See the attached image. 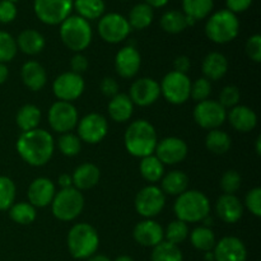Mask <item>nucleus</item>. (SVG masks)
I'll list each match as a JSON object with an SVG mask.
<instances>
[{"mask_svg":"<svg viewBox=\"0 0 261 261\" xmlns=\"http://www.w3.org/2000/svg\"><path fill=\"white\" fill-rule=\"evenodd\" d=\"M17 152L24 162L33 167L45 166L55 150L53 135L43 129H35L20 134L17 140Z\"/></svg>","mask_w":261,"mask_h":261,"instance_id":"1","label":"nucleus"},{"mask_svg":"<svg viewBox=\"0 0 261 261\" xmlns=\"http://www.w3.org/2000/svg\"><path fill=\"white\" fill-rule=\"evenodd\" d=\"M158 137L154 126L147 120H135L127 126L124 144L129 154L138 158L152 155L157 147Z\"/></svg>","mask_w":261,"mask_h":261,"instance_id":"2","label":"nucleus"},{"mask_svg":"<svg viewBox=\"0 0 261 261\" xmlns=\"http://www.w3.org/2000/svg\"><path fill=\"white\" fill-rule=\"evenodd\" d=\"M178 221L185 223L201 222L211 213V201L205 194L198 190H186L177 196L173 205Z\"/></svg>","mask_w":261,"mask_h":261,"instance_id":"3","label":"nucleus"},{"mask_svg":"<svg viewBox=\"0 0 261 261\" xmlns=\"http://www.w3.org/2000/svg\"><path fill=\"white\" fill-rule=\"evenodd\" d=\"M68 250L74 259H89L99 246V237L96 228L88 223H76L68 233Z\"/></svg>","mask_w":261,"mask_h":261,"instance_id":"4","label":"nucleus"},{"mask_svg":"<svg viewBox=\"0 0 261 261\" xmlns=\"http://www.w3.org/2000/svg\"><path fill=\"white\" fill-rule=\"evenodd\" d=\"M60 37L69 50L79 54L91 45L93 32L88 20L79 15H69L60 24Z\"/></svg>","mask_w":261,"mask_h":261,"instance_id":"5","label":"nucleus"},{"mask_svg":"<svg viewBox=\"0 0 261 261\" xmlns=\"http://www.w3.org/2000/svg\"><path fill=\"white\" fill-rule=\"evenodd\" d=\"M240 20L236 14L227 9L218 10L209 17L205 24L206 37L214 43H227L239 36Z\"/></svg>","mask_w":261,"mask_h":261,"instance_id":"6","label":"nucleus"},{"mask_svg":"<svg viewBox=\"0 0 261 261\" xmlns=\"http://www.w3.org/2000/svg\"><path fill=\"white\" fill-rule=\"evenodd\" d=\"M83 208L84 196L75 188L61 189L55 194L51 203L54 217L61 222H70L78 218L83 212Z\"/></svg>","mask_w":261,"mask_h":261,"instance_id":"7","label":"nucleus"},{"mask_svg":"<svg viewBox=\"0 0 261 261\" xmlns=\"http://www.w3.org/2000/svg\"><path fill=\"white\" fill-rule=\"evenodd\" d=\"M160 88L166 101L172 105H182L190 98L191 82L188 74L173 70L163 76Z\"/></svg>","mask_w":261,"mask_h":261,"instance_id":"8","label":"nucleus"},{"mask_svg":"<svg viewBox=\"0 0 261 261\" xmlns=\"http://www.w3.org/2000/svg\"><path fill=\"white\" fill-rule=\"evenodd\" d=\"M33 10L38 19L48 25L61 24L73 10V0H35Z\"/></svg>","mask_w":261,"mask_h":261,"instance_id":"9","label":"nucleus"},{"mask_svg":"<svg viewBox=\"0 0 261 261\" xmlns=\"http://www.w3.org/2000/svg\"><path fill=\"white\" fill-rule=\"evenodd\" d=\"M79 115L71 102L58 101L48 110V124L59 134L70 133L78 125Z\"/></svg>","mask_w":261,"mask_h":261,"instance_id":"10","label":"nucleus"},{"mask_svg":"<svg viewBox=\"0 0 261 261\" xmlns=\"http://www.w3.org/2000/svg\"><path fill=\"white\" fill-rule=\"evenodd\" d=\"M132 32L127 18L119 13H109L99 18L98 33L103 41L109 43H119L126 40Z\"/></svg>","mask_w":261,"mask_h":261,"instance_id":"11","label":"nucleus"},{"mask_svg":"<svg viewBox=\"0 0 261 261\" xmlns=\"http://www.w3.org/2000/svg\"><path fill=\"white\" fill-rule=\"evenodd\" d=\"M166 195L158 186L149 185L143 188L135 196V211L144 218L150 219L163 211Z\"/></svg>","mask_w":261,"mask_h":261,"instance_id":"12","label":"nucleus"},{"mask_svg":"<svg viewBox=\"0 0 261 261\" xmlns=\"http://www.w3.org/2000/svg\"><path fill=\"white\" fill-rule=\"evenodd\" d=\"M227 119V110L213 99L198 102L194 109V120L203 129H218Z\"/></svg>","mask_w":261,"mask_h":261,"instance_id":"13","label":"nucleus"},{"mask_svg":"<svg viewBox=\"0 0 261 261\" xmlns=\"http://www.w3.org/2000/svg\"><path fill=\"white\" fill-rule=\"evenodd\" d=\"M86 83L83 76L73 71L60 74L53 83V92L59 101L71 102L83 94Z\"/></svg>","mask_w":261,"mask_h":261,"instance_id":"14","label":"nucleus"},{"mask_svg":"<svg viewBox=\"0 0 261 261\" xmlns=\"http://www.w3.org/2000/svg\"><path fill=\"white\" fill-rule=\"evenodd\" d=\"M76 126H78V138L81 142H86L88 144H97L102 142L109 133L106 117L96 112L86 115Z\"/></svg>","mask_w":261,"mask_h":261,"instance_id":"15","label":"nucleus"},{"mask_svg":"<svg viewBox=\"0 0 261 261\" xmlns=\"http://www.w3.org/2000/svg\"><path fill=\"white\" fill-rule=\"evenodd\" d=\"M154 153L163 165H177L188 155V144L180 138L168 137L157 143Z\"/></svg>","mask_w":261,"mask_h":261,"instance_id":"16","label":"nucleus"},{"mask_svg":"<svg viewBox=\"0 0 261 261\" xmlns=\"http://www.w3.org/2000/svg\"><path fill=\"white\" fill-rule=\"evenodd\" d=\"M161 96L160 83L152 78H140L130 87L129 97L137 106L147 107L154 103Z\"/></svg>","mask_w":261,"mask_h":261,"instance_id":"17","label":"nucleus"},{"mask_svg":"<svg viewBox=\"0 0 261 261\" xmlns=\"http://www.w3.org/2000/svg\"><path fill=\"white\" fill-rule=\"evenodd\" d=\"M214 261H246L247 250L244 242L233 236H227L216 242Z\"/></svg>","mask_w":261,"mask_h":261,"instance_id":"18","label":"nucleus"},{"mask_svg":"<svg viewBox=\"0 0 261 261\" xmlns=\"http://www.w3.org/2000/svg\"><path fill=\"white\" fill-rule=\"evenodd\" d=\"M142 65V56L134 46H125L115 56V69L121 78L135 76Z\"/></svg>","mask_w":261,"mask_h":261,"instance_id":"19","label":"nucleus"},{"mask_svg":"<svg viewBox=\"0 0 261 261\" xmlns=\"http://www.w3.org/2000/svg\"><path fill=\"white\" fill-rule=\"evenodd\" d=\"M55 194V185L50 178L37 177L31 182L28 188V203L32 204L35 208H45L53 203Z\"/></svg>","mask_w":261,"mask_h":261,"instance_id":"20","label":"nucleus"},{"mask_svg":"<svg viewBox=\"0 0 261 261\" xmlns=\"http://www.w3.org/2000/svg\"><path fill=\"white\" fill-rule=\"evenodd\" d=\"M133 237L142 246L154 247L163 241L165 231L158 222L153 219H145L134 227Z\"/></svg>","mask_w":261,"mask_h":261,"instance_id":"21","label":"nucleus"},{"mask_svg":"<svg viewBox=\"0 0 261 261\" xmlns=\"http://www.w3.org/2000/svg\"><path fill=\"white\" fill-rule=\"evenodd\" d=\"M216 211L219 218L226 223H236L244 214V205L236 195L223 194L216 204Z\"/></svg>","mask_w":261,"mask_h":261,"instance_id":"22","label":"nucleus"},{"mask_svg":"<svg viewBox=\"0 0 261 261\" xmlns=\"http://www.w3.org/2000/svg\"><path fill=\"white\" fill-rule=\"evenodd\" d=\"M227 119L233 129L241 133H249L257 125V115L254 110L244 105H237L227 112Z\"/></svg>","mask_w":261,"mask_h":261,"instance_id":"23","label":"nucleus"},{"mask_svg":"<svg viewBox=\"0 0 261 261\" xmlns=\"http://www.w3.org/2000/svg\"><path fill=\"white\" fill-rule=\"evenodd\" d=\"M20 76H22L23 84L31 91H41L45 87L47 81V74L45 68L37 61H27L23 64L20 69Z\"/></svg>","mask_w":261,"mask_h":261,"instance_id":"24","label":"nucleus"},{"mask_svg":"<svg viewBox=\"0 0 261 261\" xmlns=\"http://www.w3.org/2000/svg\"><path fill=\"white\" fill-rule=\"evenodd\" d=\"M101 172L99 168L93 163H83L74 170L71 175L73 178V188L76 190H89L98 184Z\"/></svg>","mask_w":261,"mask_h":261,"instance_id":"25","label":"nucleus"},{"mask_svg":"<svg viewBox=\"0 0 261 261\" xmlns=\"http://www.w3.org/2000/svg\"><path fill=\"white\" fill-rule=\"evenodd\" d=\"M201 70L208 81H219L228 70V60L223 54L211 53L204 58Z\"/></svg>","mask_w":261,"mask_h":261,"instance_id":"26","label":"nucleus"},{"mask_svg":"<svg viewBox=\"0 0 261 261\" xmlns=\"http://www.w3.org/2000/svg\"><path fill=\"white\" fill-rule=\"evenodd\" d=\"M18 50L25 55H37L45 48V37L36 30H24L19 33L17 40Z\"/></svg>","mask_w":261,"mask_h":261,"instance_id":"27","label":"nucleus"},{"mask_svg":"<svg viewBox=\"0 0 261 261\" xmlns=\"http://www.w3.org/2000/svg\"><path fill=\"white\" fill-rule=\"evenodd\" d=\"M134 111V103L130 99L129 94L117 93L112 97L109 103V115L114 121L125 122L132 117Z\"/></svg>","mask_w":261,"mask_h":261,"instance_id":"28","label":"nucleus"},{"mask_svg":"<svg viewBox=\"0 0 261 261\" xmlns=\"http://www.w3.org/2000/svg\"><path fill=\"white\" fill-rule=\"evenodd\" d=\"M189 177L182 171H171L167 175H163L162 177V188L161 190L165 193V195L178 196L188 190Z\"/></svg>","mask_w":261,"mask_h":261,"instance_id":"29","label":"nucleus"},{"mask_svg":"<svg viewBox=\"0 0 261 261\" xmlns=\"http://www.w3.org/2000/svg\"><path fill=\"white\" fill-rule=\"evenodd\" d=\"M41 121V110L35 105H24L19 109L15 116L17 126L24 132H31L38 127Z\"/></svg>","mask_w":261,"mask_h":261,"instance_id":"30","label":"nucleus"},{"mask_svg":"<svg viewBox=\"0 0 261 261\" xmlns=\"http://www.w3.org/2000/svg\"><path fill=\"white\" fill-rule=\"evenodd\" d=\"M154 18V13H153V8L145 3H139V4L134 5L129 13V22L132 30H144V28L149 27Z\"/></svg>","mask_w":261,"mask_h":261,"instance_id":"31","label":"nucleus"},{"mask_svg":"<svg viewBox=\"0 0 261 261\" xmlns=\"http://www.w3.org/2000/svg\"><path fill=\"white\" fill-rule=\"evenodd\" d=\"M73 8L83 19L94 20L103 15L106 5L103 0H73Z\"/></svg>","mask_w":261,"mask_h":261,"instance_id":"32","label":"nucleus"},{"mask_svg":"<svg viewBox=\"0 0 261 261\" xmlns=\"http://www.w3.org/2000/svg\"><path fill=\"white\" fill-rule=\"evenodd\" d=\"M140 175L148 182H157L165 175V165L154 154L142 158L139 165Z\"/></svg>","mask_w":261,"mask_h":261,"instance_id":"33","label":"nucleus"},{"mask_svg":"<svg viewBox=\"0 0 261 261\" xmlns=\"http://www.w3.org/2000/svg\"><path fill=\"white\" fill-rule=\"evenodd\" d=\"M213 7L214 0H182V13L195 22L208 17Z\"/></svg>","mask_w":261,"mask_h":261,"instance_id":"34","label":"nucleus"},{"mask_svg":"<svg viewBox=\"0 0 261 261\" xmlns=\"http://www.w3.org/2000/svg\"><path fill=\"white\" fill-rule=\"evenodd\" d=\"M161 27L170 35H177L189 27L188 17L180 10H168L161 18Z\"/></svg>","mask_w":261,"mask_h":261,"instance_id":"35","label":"nucleus"},{"mask_svg":"<svg viewBox=\"0 0 261 261\" xmlns=\"http://www.w3.org/2000/svg\"><path fill=\"white\" fill-rule=\"evenodd\" d=\"M232 140L226 132L219 129H213L206 134L205 147L209 152L214 154H224L229 150Z\"/></svg>","mask_w":261,"mask_h":261,"instance_id":"36","label":"nucleus"},{"mask_svg":"<svg viewBox=\"0 0 261 261\" xmlns=\"http://www.w3.org/2000/svg\"><path fill=\"white\" fill-rule=\"evenodd\" d=\"M190 241L191 245L195 247L199 251L208 252L212 251L216 246V236H214L213 231L208 227H196L193 232L190 233Z\"/></svg>","mask_w":261,"mask_h":261,"instance_id":"37","label":"nucleus"},{"mask_svg":"<svg viewBox=\"0 0 261 261\" xmlns=\"http://www.w3.org/2000/svg\"><path fill=\"white\" fill-rule=\"evenodd\" d=\"M9 217L13 222L22 226H27L35 222L37 213L36 208L30 203H14L9 208Z\"/></svg>","mask_w":261,"mask_h":261,"instance_id":"38","label":"nucleus"},{"mask_svg":"<svg viewBox=\"0 0 261 261\" xmlns=\"http://www.w3.org/2000/svg\"><path fill=\"white\" fill-rule=\"evenodd\" d=\"M152 261H184V256L181 250L178 249L177 245L170 244L167 241H162L157 246L153 247L152 255H150Z\"/></svg>","mask_w":261,"mask_h":261,"instance_id":"39","label":"nucleus"},{"mask_svg":"<svg viewBox=\"0 0 261 261\" xmlns=\"http://www.w3.org/2000/svg\"><path fill=\"white\" fill-rule=\"evenodd\" d=\"M17 188L12 178L0 176V211H9L15 201Z\"/></svg>","mask_w":261,"mask_h":261,"instance_id":"40","label":"nucleus"},{"mask_svg":"<svg viewBox=\"0 0 261 261\" xmlns=\"http://www.w3.org/2000/svg\"><path fill=\"white\" fill-rule=\"evenodd\" d=\"M189 237V226L188 223L182 221H176L171 222L167 226L165 231V239L166 241L170 242V244L173 245H180L185 241Z\"/></svg>","mask_w":261,"mask_h":261,"instance_id":"41","label":"nucleus"},{"mask_svg":"<svg viewBox=\"0 0 261 261\" xmlns=\"http://www.w3.org/2000/svg\"><path fill=\"white\" fill-rule=\"evenodd\" d=\"M17 41L7 31H0V63L12 61L17 55Z\"/></svg>","mask_w":261,"mask_h":261,"instance_id":"42","label":"nucleus"},{"mask_svg":"<svg viewBox=\"0 0 261 261\" xmlns=\"http://www.w3.org/2000/svg\"><path fill=\"white\" fill-rule=\"evenodd\" d=\"M58 147L61 154L66 155V157H74V155L81 152L82 142L78 135L65 133V134H61L60 138H59Z\"/></svg>","mask_w":261,"mask_h":261,"instance_id":"43","label":"nucleus"},{"mask_svg":"<svg viewBox=\"0 0 261 261\" xmlns=\"http://www.w3.org/2000/svg\"><path fill=\"white\" fill-rule=\"evenodd\" d=\"M212 93V84L211 81L206 78H199L196 79L194 83H191L190 89V97L196 102L205 101L209 98Z\"/></svg>","mask_w":261,"mask_h":261,"instance_id":"44","label":"nucleus"},{"mask_svg":"<svg viewBox=\"0 0 261 261\" xmlns=\"http://www.w3.org/2000/svg\"><path fill=\"white\" fill-rule=\"evenodd\" d=\"M221 188L224 191V194L234 195V193L241 188V176H240V173L234 170L227 171L221 178Z\"/></svg>","mask_w":261,"mask_h":261,"instance_id":"45","label":"nucleus"},{"mask_svg":"<svg viewBox=\"0 0 261 261\" xmlns=\"http://www.w3.org/2000/svg\"><path fill=\"white\" fill-rule=\"evenodd\" d=\"M240 98H241V93H240V89L236 86H226L221 91L218 102L227 110L237 106Z\"/></svg>","mask_w":261,"mask_h":261,"instance_id":"46","label":"nucleus"},{"mask_svg":"<svg viewBox=\"0 0 261 261\" xmlns=\"http://www.w3.org/2000/svg\"><path fill=\"white\" fill-rule=\"evenodd\" d=\"M245 204L255 217H261V189H251L245 198Z\"/></svg>","mask_w":261,"mask_h":261,"instance_id":"47","label":"nucleus"},{"mask_svg":"<svg viewBox=\"0 0 261 261\" xmlns=\"http://www.w3.org/2000/svg\"><path fill=\"white\" fill-rule=\"evenodd\" d=\"M18 10L15 3L9 0H0V23L8 24L17 18Z\"/></svg>","mask_w":261,"mask_h":261,"instance_id":"48","label":"nucleus"},{"mask_svg":"<svg viewBox=\"0 0 261 261\" xmlns=\"http://www.w3.org/2000/svg\"><path fill=\"white\" fill-rule=\"evenodd\" d=\"M246 54L252 61L260 63L261 61V36L254 35L247 40Z\"/></svg>","mask_w":261,"mask_h":261,"instance_id":"49","label":"nucleus"},{"mask_svg":"<svg viewBox=\"0 0 261 261\" xmlns=\"http://www.w3.org/2000/svg\"><path fill=\"white\" fill-rule=\"evenodd\" d=\"M99 88H101L102 93L106 97H110V98H112V97L119 93V84H117L116 79L111 78V76H106V78L102 79Z\"/></svg>","mask_w":261,"mask_h":261,"instance_id":"50","label":"nucleus"},{"mask_svg":"<svg viewBox=\"0 0 261 261\" xmlns=\"http://www.w3.org/2000/svg\"><path fill=\"white\" fill-rule=\"evenodd\" d=\"M70 68L73 73L81 75L82 73H84V71L88 69V60H87L86 56L82 55V54H76V55H74L73 58H71Z\"/></svg>","mask_w":261,"mask_h":261,"instance_id":"51","label":"nucleus"},{"mask_svg":"<svg viewBox=\"0 0 261 261\" xmlns=\"http://www.w3.org/2000/svg\"><path fill=\"white\" fill-rule=\"evenodd\" d=\"M252 4V0H226L227 10L232 12L233 14L246 12Z\"/></svg>","mask_w":261,"mask_h":261,"instance_id":"52","label":"nucleus"},{"mask_svg":"<svg viewBox=\"0 0 261 261\" xmlns=\"http://www.w3.org/2000/svg\"><path fill=\"white\" fill-rule=\"evenodd\" d=\"M191 63L190 59L188 56H177L173 61V68H175V71H178V73L186 74L188 70L190 69Z\"/></svg>","mask_w":261,"mask_h":261,"instance_id":"53","label":"nucleus"},{"mask_svg":"<svg viewBox=\"0 0 261 261\" xmlns=\"http://www.w3.org/2000/svg\"><path fill=\"white\" fill-rule=\"evenodd\" d=\"M59 185L61 189L73 188V178L68 173H63V175L59 176Z\"/></svg>","mask_w":261,"mask_h":261,"instance_id":"54","label":"nucleus"},{"mask_svg":"<svg viewBox=\"0 0 261 261\" xmlns=\"http://www.w3.org/2000/svg\"><path fill=\"white\" fill-rule=\"evenodd\" d=\"M9 76V70H8L7 65L3 63H0V86L5 83V81L8 79Z\"/></svg>","mask_w":261,"mask_h":261,"instance_id":"55","label":"nucleus"},{"mask_svg":"<svg viewBox=\"0 0 261 261\" xmlns=\"http://www.w3.org/2000/svg\"><path fill=\"white\" fill-rule=\"evenodd\" d=\"M170 0H145V4L149 5L150 8H162L167 5Z\"/></svg>","mask_w":261,"mask_h":261,"instance_id":"56","label":"nucleus"},{"mask_svg":"<svg viewBox=\"0 0 261 261\" xmlns=\"http://www.w3.org/2000/svg\"><path fill=\"white\" fill-rule=\"evenodd\" d=\"M88 261H111L106 255H101V254H94L89 257Z\"/></svg>","mask_w":261,"mask_h":261,"instance_id":"57","label":"nucleus"},{"mask_svg":"<svg viewBox=\"0 0 261 261\" xmlns=\"http://www.w3.org/2000/svg\"><path fill=\"white\" fill-rule=\"evenodd\" d=\"M201 222H204V227H208V228H211V226L213 224V218L209 216H206Z\"/></svg>","mask_w":261,"mask_h":261,"instance_id":"58","label":"nucleus"},{"mask_svg":"<svg viewBox=\"0 0 261 261\" xmlns=\"http://www.w3.org/2000/svg\"><path fill=\"white\" fill-rule=\"evenodd\" d=\"M114 261H134V259L130 256H127V255H121V256L116 257Z\"/></svg>","mask_w":261,"mask_h":261,"instance_id":"59","label":"nucleus"},{"mask_svg":"<svg viewBox=\"0 0 261 261\" xmlns=\"http://www.w3.org/2000/svg\"><path fill=\"white\" fill-rule=\"evenodd\" d=\"M256 153H257V155H260L261 154V137L259 135V137L256 138Z\"/></svg>","mask_w":261,"mask_h":261,"instance_id":"60","label":"nucleus"},{"mask_svg":"<svg viewBox=\"0 0 261 261\" xmlns=\"http://www.w3.org/2000/svg\"><path fill=\"white\" fill-rule=\"evenodd\" d=\"M205 260H206V261H214V254H213V251L205 252Z\"/></svg>","mask_w":261,"mask_h":261,"instance_id":"61","label":"nucleus"},{"mask_svg":"<svg viewBox=\"0 0 261 261\" xmlns=\"http://www.w3.org/2000/svg\"><path fill=\"white\" fill-rule=\"evenodd\" d=\"M9 2H13V3H15V2H19V0H9Z\"/></svg>","mask_w":261,"mask_h":261,"instance_id":"62","label":"nucleus"}]
</instances>
